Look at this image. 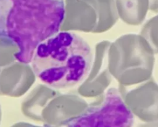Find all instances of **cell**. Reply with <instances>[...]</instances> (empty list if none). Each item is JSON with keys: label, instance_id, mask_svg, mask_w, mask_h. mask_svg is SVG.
Returning <instances> with one entry per match:
<instances>
[{"label": "cell", "instance_id": "3957f363", "mask_svg": "<svg viewBox=\"0 0 158 127\" xmlns=\"http://www.w3.org/2000/svg\"><path fill=\"white\" fill-rule=\"evenodd\" d=\"M133 123L134 115L120 91L111 88L64 124L69 126H131Z\"/></svg>", "mask_w": 158, "mask_h": 127}, {"label": "cell", "instance_id": "5b68a950", "mask_svg": "<svg viewBox=\"0 0 158 127\" xmlns=\"http://www.w3.org/2000/svg\"><path fill=\"white\" fill-rule=\"evenodd\" d=\"M149 9L154 12H158V0H149Z\"/></svg>", "mask_w": 158, "mask_h": 127}, {"label": "cell", "instance_id": "277c9868", "mask_svg": "<svg viewBox=\"0 0 158 127\" xmlns=\"http://www.w3.org/2000/svg\"><path fill=\"white\" fill-rule=\"evenodd\" d=\"M115 2L119 16L128 24L131 15H133V25L141 23L149 8V0H115Z\"/></svg>", "mask_w": 158, "mask_h": 127}, {"label": "cell", "instance_id": "7a4b0ae2", "mask_svg": "<svg viewBox=\"0 0 158 127\" xmlns=\"http://www.w3.org/2000/svg\"><path fill=\"white\" fill-rule=\"evenodd\" d=\"M93 52L81 36L59 31L40 43L30 61L35 76L45 85L64 89L83 83L93 63Z\"/></svg>", "mask_w": 158, "mask_h": 127}, {"label": "cell", "instance_id": "6da1fadb", "mask_svg": "<svg viewBox=\"0 0 158 127\" xmlns=\"http://www.w3.org/2000/svg\"><path fill=\"white\" fill-rule=\"evenodd\" d=\"M65 16L64 0H0V37L16 45L17 61L28 63L37 45L59 31Z\"/></svg>", "mask_w": 158, "mask_h": 127}]
</instances>
